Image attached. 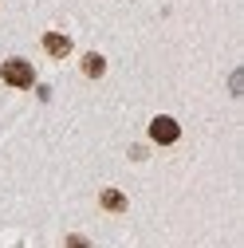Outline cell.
<instances>
[{"mask_svg": "<svg viewBox=\"0 0 244 248\" xmlns=\"http://www.w3.org/2000/svg\"><path fill=\"white\" fill-rule=\"evenodd\" d=\"M99 205H103L107 213H122V209H126V197H122L118 189H103V193H99Z\"/></svg>", "mask_w": 244, "mask_h": 248, "instance_id": "5", "label": "cell"}, {"mask_svg": "<svg viewBox=\"0 0 244 248\" xmlns=\"http://www.w3.org/2000/svg\"><path fill=\"white\" fill-rule=\"evenodd\" d=\"M44 51L55 55V59H63V55L71 51V40H67L63 32H44Z\"/></svg>", "mask_w": 244, "mask_h": 248, "instance_id": "3", "label": "cell"}, {"mask_svg": "<svg viewBox=\"0 0 244 248\" xmlns=\"http://www.w3.org/2000/svg\"><path fill=\"white\" fill-rule=\"evenodd\" d=\"M0 79H4L8 87H32L36 83V67L28 63V59H4V63H0Z\"/></svg>", "mask_w": 244, "mask_h": 248, "instance_id": "1", "label": "cell"}, {"mask_svg": "<svg viewBox=\"0 0 244 248\" xmlns=\"http://www.w3.org/2000/svg\"><path fill=\"white\" fill-rule=\"evenodd\" d=\"M103 71H107V59H103L99 51H87V55H83V75H87V79H103Z\"/></svg>", "mask_w": 244, "mask_h": 248, "instance_id": "4", "label": "cell"}, {"mask_svg": "<svg viewBox=\"0 0 244 248\" xmlns=\"http://www.w3.org/2000/svg\"><path fill=\"white\" fill-rule=\"evenodd\" d=\"M67 248H91V240L79 236V232H71V236H67Z\"/></svg>", "mask_w": 244, "mask_h": 248, "instance_id": "6", "label": "cell"}, {"mask_svg": "<svg viewBox=\"0 0 244 248\" xmlns=\"http://www.w3.org/2000/svg\"><path fill=\"white\" fill-rule=\"evenodd\" d=\"M150 138H154L158 146H173V142L181 138V126H177L169 114H158L154 122H150Z\"/></svg>", "mask_w": 244, "mask_h": 248, "instance_id": "2", "label": "cell"}]
</instances>
